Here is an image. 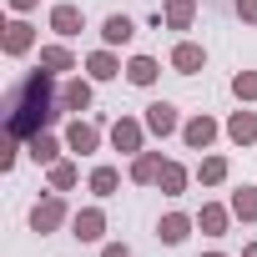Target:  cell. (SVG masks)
I'll use <instances>...</instances> for the list:
<instances>
[{
    "label": "cell",
    "instance_id": "6da1fadb",
    "mask_svg": "<svg viewBox=\"0 0 257 257\" xmlns=\"http://www.w3.org/2000/svg\"><path fill=\"white\" fill-rule=\"evenodd\" d=\"M61 116V86H56V71H26L11 91H6V132L31 142L36 132H46V126Z\"/></svg>",
    "mask_w": 257,
    "mask_h": 257
},
{
    "label": "cell",
    "instance_id": "7a4b0ae2",
    "mask_svg": "<svg viewBox=\"0 0 257 257\" xmlns=\"http://www.w3.org/2000/svg\"><path fill=\"white\" fill-rule=\"evenodd\" d=\"M61 227H71V207H66L61 192H51V197H41V202L31 207V232L51 237V232H61Z\"/></svg>",
    "mask_w": 257,
    "mask_h": 257
},
{
    "label": "cell",
    "instance_id": "3957f363",
    "mask_svg": "<svg viewBox=\"0 0 257 257\" xmlns=\"http://www.w3.org/2000/svg\"><path fill=\"white\" fill-rule=\"evenodd\" d=\"M147 121H137V116H116L111 121V147L121 152V157H137V152H147Z\"/></svg>",
    "mask_w": 257,
    "mask_h": 257
},
{
    "label": "cell",
    "instance_id": "277c9868",
    "mask_svg": "<svg viewBox=\"0 0 257 257\" xmlns=\"http://www.w3.org/2000/svg\"><path fill=\"white\" fill-rule=\"evenodd\" d=\"M66 152H71V157H96V152H101V126L71 116V121H66Z\"/></svg>",
    "mask_w": 257,
    "mask_h": 257
},
{
    "label": "cell",
    "instance_id": "5b68a950",
    "mask_svg": "<svg viewBox=\"0 0 257 257\" xmlns=\"http://www.w3.org/2000/svg\"><path fill=\"white\" fill-rule=\"evenodd\" d=\"M91 101H96V81L91 76H66L61 81V111L81 116V111H91Z\"/></svg>",
    "mask_w": 257,
    "mask_h": 257
},
{
    "label": "cell",
    "instance_id": "8992f818",
    "mask_svg": "<svg viewBox=\"0 0 257 257\" xmlns=\"http://www.w3.org/2000/svg\"><path fill=\"white\" fill-rule=\"evenodd\" d=\"M217 137H222V126H217L207 111H197L192 121H182V147H187V152H207Z\"/></svg>",
    "mask_w": 257,
    "mask_h": 257
},
{
    "label": "cell",
    "instance_id": "52a82bcc",
    "mask_svg": "<svg viewBox=\"0 0 257 257\" xmlns=\"http://www.w3.org/2000/svg\"><path fill=\"white\" fill-rule=\"evenodd\" d=\"M51 31H56L61 41H76V36L86 31V11L76 6V0H61V6H51Z\"/></svg>",
    "mask_w": 257,
    "mask_h": 257
},
{
    "label": "cell",
    "instance_id": "ba28073f",
    "mask_svg": "<svg viewBox=\"0 0 257 257\" xmlns=\"http://www.w3.org/2000/svg\"><path fill=\"white\" fill-rule=\"evenodd\" d=\"M142 121H147V132H152V137H162V142L182 132V116H177V106H172V101H152Z\"/></svg>",
    "mask_w": 257,
    "mask_h": 257
},
{
    "label": "cell",
    "instance_id": "9c48e42d",
    "mask_svg": "<svg viewBox=\"0 0 257 257\" xmlns=\"http://www.w3.org/2000/svg\"><path fill=\"white\" fill-rule=\"evenodd\" d=\"M71 237H76V242H101V237H106V212H101V207L71 212Z\"/></svg>",
    "mask_w": 257,
    "mask_h": 257
},
{
    "label": "cell",
    "instance_id": "30bf717a",
    "mask_svg": "<svg viewBox=\"0 0 257 257\" xmlns=\"http://www.w3.org/2000/svg\"><path fill=\"white\" fill-rule=\"evenodd\" d=\"M132 41H137V21L126 16V11H111V16L101 21V46L116 51V46H132Z\"/></svg>",
    "mask_w": 257,
    "mask_h": 257
},
{
    "label": "cell",
    "instance_id": "8fae6325",
    "mask_svg": "<svg viewBox=\"0 0 257 257\" xmlns=\"http://www.w3.org/2000/svg\"><path fill=\"white\" fill-rule=\"evenodd\" d=\"M31 51H36V26H31L26 16H16V21L6 26V56L21 61V56H31Z\"/></svg>",
    "mask_w": 257,
    "mask_h": 257
},
{
    "label": "cell",
    "instance_id": "7c38bea8",
    "mask_svg": "<svg viewBox=\"0 0 257 257\" xmlns=\"http://www.w3.org/2000/svg\"><path fill=\"white\" fill-rule=\"evenodd\" d=\"M192 227H197V217H187V212H167V217H157V242L182 247V242L192 237Z\"/></svg>",
    "mask_w": 257,
    "mask_h": 257
},
{
    "label": "cell",
    "instance_id": "4fadbf2b",
    "mask_svg": "<svg viewBox=\"0 0 257 257\" xmlns=\"http://www.w3.org/2000/svg\"><path fill=\"white\" fill-rule=\"evenodd\" d=\"M222 132H227V142H232V147H252V142H257V111L237 106V111L227 116V126H222Z\"/></svg>",
    "mask_w": 257,
    "mask_h": 257
},
{
    "label": "cell",
    "instance_id": "5bb4252c",
    "mask_svg": "<svg viewBox=\"0 0 257 257\" xmlns=\"http://www.w3.org/2000/svg\"><path fill=\"white\" fill-rule=\"evenodd\" d=\"M207 66V46H197V41H177L172 46V71L177 76H197Z\"/></svg>",
    "mask_w": 257,
    "mask_h": 257
},
{
    "label": "cell",
    "instance_id": "9a60e30c",
    "mask_svg": "<svg viewBox=\"0 0 257 257\" xmlns=\"http://www.w3.org/2000/svg\"><path fill=\"white\" fill-rule=\"evenodd\" d=\"M121 71H126V66H121V56H116L111 46H101V51L86 56V76H91V81H116Z\"/></svg>",
    "mask_w": 257,
    "mask_h": 257
},
{
    "label": "cell",
    "instance_id": "2e32d148",
    "mask_svg": "<svg viewBox=\"0 0 257 257\" xmlns=\"http://www.w3.org/2000/svg\"><path fill=\"white\" fill-rule=\"evenodd\" d=\"M26 152H31V162H36V167H51V162H61V152H66V137L36 132V137L26 142Z\"/></svg>",
    "mask_w": 257,
    "mask_h": 257
},
{
    "label": "cell",
    "instance_id": "e0dca14e",
    "mask_svg": "<svg viewBox=\"0 0 257 257\" xmlns=\"http://www.w3.org/2000/svg\"><path fill=\"white\" fill-rule=\"evenodd\" d=\"M197 227H202V237H227V227H232V207H222V202H202Z\"/></svg>",
    "mask_w": 257,
    "mask_h": 257
},
{
    "label": "cell",
    "instance_id": "ac0fdd59",
    "mask_svg": "<svg viewBox=\"0 0 257 257\" xmlns=\"http://www.w3.org/2000/svg\"><path fill=\"white\" fill-rule=\"evenodd\" d=\"M162 167H167L162 152H137V157H132V182H137V187H157Z\"/></svg>",
    "mask_w": 257,
    "mask_h": 257
},
{
    "label": "cell",
    "instance_id": "d6986e66",
    "mask_svg": "<svg viewBox=\"0 0 257 257\" xmlns=\"http://www.w3.org/2000/svg\"><path fill=\"white\" fill-rule=\"evenodd\" d=\"M41 66L56 71V76H71V71H76V51H71L66 41H51V46H41Z\"/></svg>",
    "mask_w": 257,
    "mask_h": 257
},
{
    "label": "cell",
    "instance_id": "ffe728a7",
    "mask_svg": "<svg viewBox=\"0 0 257 257\" xmlns=\"http://www.w3.org/2000/svg\"><path fill=\"white\" fill-rule=\"evenodd\" d=\"M192 177H197V172H187L182 162H167L162 177H157V187H162V197H182V192L192 187Z\"/></svg>",
    "mask_w": 257,
    "mask_h": 257
},
{
    "label": "cell",
    "instance_id": "44dd1931",
    "mask_svg": "<svg viewBox=\"0 0 257 257\" xmlns=\"http://www.w3.org/2000/svg\"><path fill=\"white\" fill-rule=\"evenodd\" d=\"M162 21H167V31H192L197 0H167V6H162Z\"/></svg>",
    "mask_w": 257,
    "mask_h": 257
},
{
    "label": "cell",
    "instance_id": "7402d4cb",
    "mask_svg": "<svg viewBox=\"0 0 257 257\" xmlns=\"http://www.w3.org/2000/svg\"><path fill=\"white\" fill-rule=\"evenodd\" d=\"M157 76H162V66H157V56H132V61H126V81H132V86H157Z\"/></svg>",
    "mask_w": 257,
    "mask_h": 257
},
{
    "label": "cell",
    "instance_id": "603a6c76",
    "mask_svg": "<svg viewBox=\"0 0 257 257\" xmlns=\"http://www.w3.org/2000/svg\"><path fill=\"white\" fill-rule=\"evenodd\" d=\"M227 177H232V162H227V157H217V152H212V157H202V162H197V182H202V187H222Z\"/></svg>",
    "mask_w": 257,
    "mask_h": 257
},
{
    "label": "cell",
    "instance_id": "cb8c5ba5",
    "mask_svg": "<svg viewBox=\"0 0 257 257\" xmlns=\"http://www.w3.org/2000/svg\"><path fill=\"white\" fill-rule=\"evenodd\" d=\"M46 182H51V192H71V187L81 182V167L61 157V162H51V167H46Z\"/></svg>",
    "mask_w": 257,
    "mask_h": 257
},
{
    "label": "cell",
    "instance_id": "d4e9b609",
    "mask_svg": "<svg viewBox=\"0 0 257 257\" xmlns=\"http://www.w3.org/2000/svg\"><path fill=\"white\" fill-rule=\"evenodd\" d=\"M86 187H91V197H101V202H106V197H116V192H121V172H116V167H96V172L86 177Z\"/></svg>",
    "mask_w": 257,
    "mask_h": 257
},
{
    "label": "cell",
    "instance_id": "484cf974",
    "mask_svg": "<svg viewBox=\"0 0 257 257\" xmlns=\"http://www.w3.org/2000/svg\"><path fill=\"white\" fill-rule=\"evenodd\" d=\"M227 207H232V217H237V222H257V187H252V182H242V187L232 192V202H227Z\"/></svg>",
    "mask_w": 257,
    "mask_h": 257
},
{
    "label": "cell",
    "instance_id": "4316f807",
    "mask_svg": "<svg viewBox=\"0 0 257 257\" xmlns=\"http://www.w3.org/2000/svg\"><path fill=\"white\" fill-rule=\"evenodd\" d=\"M232 96H237L242 106H252V101H257V71H237V76H232Z\"/></svg>",
    "mask_w": 257,
    "mask_h": 257
},
{
    "label": "cell",
    "instance_id": "83f0119b",
    "mask_svg": "<svg viewBox=\"0 0 257 257\" xmlns=\"http://www.w3.org/2000/svg\"><path fill=\"white\" fill-rule=\"evenodd\" d=\"M16 162H21V137L6 132V142H0V172H16Z\"/></svg>",
    "mask_w": 257,
    "mask_h": 257
},
{
    "label": "cell",
    "instance_id": "f1b7e54d",
    "mask_svg": "<svg viewBox=\"0 0 257 257\" xmlns=\"http://www.w3.org/2000/svg\"><path fill=\"white\" fill-rule=\"evenodd\" d=\"M232 11H237L242 26H257V0H232Z\"/></svg>",
    "mask_w": 257,
    "mask_h": 257
},
{
    "label": "cell",
    "instance_id": "f546056e",
    "mask_svg": "<svg viewBox=\"0 0 257 257\" xmlns=\"http://www.w3.org/2000/svg\"><path fill=\"white\" fill-rule=\"evenodd\" d=\"M101 257H132V247H126V242H106Z\"/></svg>",
    "mask_w": 257,
    "mask_h": 257
},
{
    "label": "cell",
    "instance_id": "4dcf8cb0",
    "mask_svg": "<svg viewBox=\"0 0 257 257\" xmlns=\"http://www.w3.org/2000/svg\"><path fill=\"white\" fill-rule=\"evenodd\" d=\"M36 6H41V0H11V11H16V16H31Z\"/></svg>",
    "mask_w": 257,
    "mask_h": 257
},
{
    "label": "cell",
    "instance_id": "1f68e13d",
    "mask_svg": "<svg viewBox=\"0 0 257 257\" xmlns=\"http://www.w3.org/2000/svg\"><path fill=\"white\" fill-rule=\"evenodd\" d=\"M242 257H257V242H247V247H242Z\"/></svg>",
    "mask_w": 257,
    "mask_h": 257
},
{
    "label": "cell",
    "instance_id": "d6a6232c",
    "mask_svg": "<svg viewBox=\"0 0 257 257\" xmlns=\"http://www.w3.org/2000/svg\"><path fill=\"white\" fill-rule=\"evenodd\" d=\"M197 257H227V252H217V247H212V252H197Z\"/></svg>",
    "mask_w": 257,
    "mask_h": 257
}]
</instances>
